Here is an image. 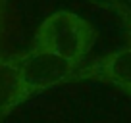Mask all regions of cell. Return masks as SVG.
Returning a JSON list of instances; mask_svg holds the SVG:
<instances>
[{
  "instance_id": "6",
  "label": "cell",
  "mask_w": 131,
  "mask_h": 123,
  "mask_svg": "<svg viewBox=\"0 0 131 123\" xmlns=\"http://www.w3.org/2000/svg\"><path fill=\"white\" fill-rule=\"evenodd\" d=\"M125 92H127V94L131 96V87H129V89H125Z\"/></svg>"
},
{
  "instance_id": "2",
  "label": "cell",
  "mask_w": 131,
  "mask_h": 123,
  "mask_svg": "<svg viewBox=\"0 0 131 123\" xmlns=\"http://www.w3.org/2000/svg\"><path fill=\"white\" fill-rule=\"evenodd\" d=\"M16 66L19 67L21 79L31 92L60 85L70 77H73L75 71V64H71L70 60H66L54 52L37 48H33L29 54L21 56L16 61Z\"/></svg>"
},
{
  "instance_id": "1",
  "label": "cell",
  "mask_w": 131,
  "mask_h": 123,
  "mask_svg": "<svg viewBox=\"0 0 131 123\" xmlns=\"http://www.w3.org/2000/svg\"><path fill=\"white\" fill-rule=\"evenodd\" d=\"M94 41L96 31L85 17L70 10H58L41 23L33 48L54 52L77 66L91 52Z\"/></svg>"
},
{
  "instance_id": "5",
  "label": "cell",
  "mask_w": 131,
  "mask_h": 123,
  "mask_svg": "<svg viewBox=\"0 0 131 123\" xmlns=\"http://www.w3.org/2000/svg\"><path fill=\"white\" fill-rule=\"evenodd\" d=\"M112 6H114V10L119 14V17H122L123 29H125V35H127V41H129V46H131V8L122 6V4H116V2Z\"/></svg>"
},
{
  "instance_id": "4",
  "label": "cell",
  "mask_w": 131,
  "mask_h": 123,
  "mask_svg": "<svg viewBox=\"0 0 131 123\" xmlns=\"http://www.w3.org/2000/svg\"><path fill=\"white\" fill-rule=\"evenodd\" d=\"M29 94H33L23 83L16 61L0 60V117L12 112Z\"/></svg>"
},
{
  "instance_id": "3",
  "label": "cell",
  "mask_w": 131,
  "mask_h": 123,
  "mask_svg": "<svg viewBox=\"0 0 131 123\" xmlns=\"http://www.w3.org/2000/svg\"><path fill=\"white\" fill-rule=\"evenodd\" d=\"M83 75L102 79L106 83L119 87V89H129L131 87V46L118 48L116 52L100 58L94 61L91 67L83 71Z\"/></svg>"
},
{
  "instance_id": "7",
  "label": "cell",
  "mask_w": 131,
  "mask_h": 123,
  "mask_svg": "<svg viewBox=\"0 0 131 123\" xmlns=\"http://www.w3.org/2000/svg\"><path fill=\"white\" fill-rule=\"evenodd\" d=\"M129 2H131V0H129Z\"/></svg>"
}]
</instances>
